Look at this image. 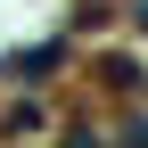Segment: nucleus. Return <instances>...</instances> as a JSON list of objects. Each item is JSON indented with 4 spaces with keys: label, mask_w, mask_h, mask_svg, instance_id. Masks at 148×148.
<instances>
[{
    "label": "nucleus",
    "mask_w": 148,
    "mask_h": 148,
    "mask_svg": "<svg viewBox=\"0 0 148 148\" xmlns=\"http://www.w3.org/2000/svg\"><path fill=\"white\" fill-rule=\"evenodd\" d=\"M132 25H140V33H148V8H132Z\"/></svg>",
    "instance_id": "f03ea898"
},
{
    "label": "nucleus",
    "mask_w": 148,
    "mask_h": 148,
    "mask_svg": "<svg viewBox=\"0 0 148 148\" xmlns=\"http://www.w3.org/2000/svg\"><path fill=\"white\" fill-rule=\"evenodd\" d=\"M58 66H66V41H41V49H16V58H8V82H25V90H41V82H49Z\"/></svg>",
    "instance_id": "f257e3e1"
}]
</instances>
